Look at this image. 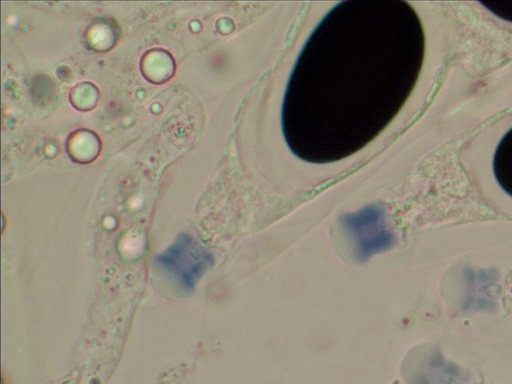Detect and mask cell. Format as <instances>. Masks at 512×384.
Listing matches in <instances>:
<instances>
[{
    "label": "cell",
    "instance_id": "3957f363",
    "mask_svg": "<svg viewBox=\"0 0 512 384\" xmlns=\"http://www.w3.org/2000/svg\"><path fill=\"white\" fill-rule=\"evenodd\" d=\"M155 265L183 291L191 292L214 263L213 254L188 234H180L163 252L154 257Z\"/></svg>",
    "mask_w": 512,
    "mask_h": 384
},
{
    "label": "cell",
    "instance_id": "277c9868",
    "mask_svg": "<svg viewBox=\"0 0 512 384\" xmlns=\"http://www.w3.org/2000/svg\"><path fill=\"white\" fill-rule=\"evenodd\" d=\"M69 139L73 140L78 144H81V146H79L67 143L69 154L76 161L88 162L84 148L87 149V151L92 155L93 158L97 157L100 149V142L97 135H95L91 131H76L70 135Z\"/></svg>",
    "mask_w": 512,
    "mask_h": 384
},
{
    "label": "cell",
    "instance_id": "6da1fadb",
    "mask_svg": "<svg viewBox=\"0 0 512 384\" xmlns=\"http://www.w3.org/2000/svg\"><path fill=\"white\" fill-rule=\"evenodd\" d=\"M424 44L420 19L407 2L334 6L305 42L288 79L281 127L290 151L323 164L365 147L412 92Z\"/></svg>",
    "mask_w": 512,
    "mask_h": 384
},
{
    "label": "cell",
    "instance_id": "5b68a950",
    "mask_svg": "<svg viewBox=\"0 0 512 384\" xmlns=\"http://www.w3.org/2000/svg\"><path fill=\"white\" fill-rule=\"evenodd\" d=\"M481 4L495 16L512 22V0L486 1Z\"/></svg>",
    "mask_w": 512,
    "mask_h": 384
},
{
    "label": "cell",
    "instance_id": "7a4b0ae2",
    "mask_svg": "<svg viewBox=\"0 0 512 384\" xmlns=\"http://www.w3.org/2000/svg\"><path fill=\"white\" fill-rule=\"evenodd\" d=\"M339 222L351 255L358 263L387 251L395 243V235L388 225L384 210L376 204L343 214Z\"/></svg>",
    "mask_w": 512,
    "mask_h": 384
}]
</instances>
